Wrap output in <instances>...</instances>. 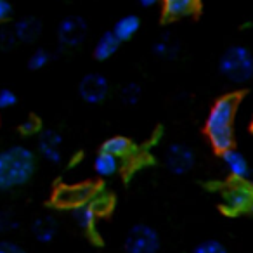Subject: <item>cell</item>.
Instances as JSON below:
<instances>
[{
	"label": "cell",
	"mask_w": 253,
	"mask_h": 253,
	"mask_svg": "<svg viewBox=\"0 0 253 253\" xmlns=\"http://www.w3.org/2000/svg\"><path fill=\"white\" fill-rule=\"evenodd\" d=\"M239 106V97L234 94L217 99L205 120V134L211 148L224 153L234 144V118Z\"/></svg>",
	"instance_id": "obj_1"
},
{
	"label": "cell",
	"mask_w": 253,
	"mask_h": 253,
	"mask_svg": "<svg viewBox=\"0 0 253 253\" xmlns=\"http://www.w3.org/2000/svg\"><path fill=\"white\" fill-rule=\"evenodd\" d=\"M37 156L26 146H11L0 151V191L21 187L32 180Z\"/></svg>",
	"instance_id": "obj_2"
},
{
	"label": "cell",
	"mask_w": 253,
	"mask_h": 253,
	"mask_svg": "<svg viewBox=\"0 0 253 253\" xmlns=\"http://www.w3.org/2000/svg\"><path fill=\"white\" fill-rule=\"evenodd\" d=\"M222 77L234 84H245L253 78V54L245 45H232L218 59Z\"/></svg>",
	"instance_id": "obj_3"
},
{
	"label": "cell",
	"mask_w": 253,
	"mask_h": 253,
	"mask_svg": "<svg viewBox=\"0 0 253 253\" xmlns=\"http://www.w3.org/2000/svg\"><path fill=\"white\" fill-rule=\"evenodd\" d=\"M162 239L155 227L149 224H137L126 232L123 250L125 253H158Z\"/></svg>",
	"instance_id": "obj_4"
},
{
	"label": "cell",
	"mask_w": 253,
	"mask_h": 253,
	"mask_svg": "<svg viewBox=\"0 0 253 253\" xmlns=\"http://www.w3.org/2000/svg\"><path fill=\"white\" fill-rule=\"evenodd\" d=\"M222 208L231 215L253 210V186L248 182H234L222 191Z\"/></svg>",
	"instance_id": "obj_5"
},
{
	"label": "cell",
	"mask_w": 253,
	"mask_h": 253,
	"mask_svg": "<svg viewBox=\"0 0 253 253\" xmlns=\"http://www.w3.org/2000/svg\"><path fill=\"white\" fill-rule=\"evenodd\" d=\"M163 163H165L167 170L173 175H186L194 169L196 155L189 146L182 144V142H173V144L167 146L163 151Z\"/></svg>",
	"instance_id": "obj_6"
},
{
	"label": "cell",
	"mask_w": 253,
	"mask_h": 253,
	"mask_svg": "<svg viewBox=\"0 0 253 253\" xmlns=\"http://www.w3.org/2000/svg\"><path fill=\"white\" fill-rule=\"evenodd\" d=\"M88 33V25L82 16H64L57 25V40L66 49H77L84 43Z\"/></svg>",
	"instance_id": "obj_7"
},
{
	"label": "cell",
	"mask_w": 253,
	"mask_h": 253,
	"mask_svg": "<svg viewBox=\"0 0 253 253\" xmlns=\"http://www.w3.org/2000/svg\"><path fill=\"white\" fill-rule=\"evenodd\" d=\"M78 95L90 106L101 104L109 95V80L101 73H87L78 82Z\"/></svg>",
	"instance_id": "obj_8"
},
{
	"label": "cell",
	"mask_w": 253,
	"mask_h": 253,
	"mask_svg": "<svg viewBox=\"0 0 253 253\" xmlns=\"http://www.w3.org/2000/svg\"><path fill=\"white\" fill-rule=\"evenodd\" d=\"M95 187L92 184H73V186H63L54 194V203L63 208H75L82 203L92 200Z\"/></svg>",
	"instance_id": "obj_9"
},
{
	"label": "cell",
	"mask_w": 253,
	"mask_h": 253,
	"mask_svg": "<svg viewBox=\"0 0 253 253\" xmlns=\"http://www.w3.org/2000/svg\"><path fill=\"white\" fill-rule=\"evenodd\" d=\"M63 135L57 130L52 128H45V130L39 132V141H37V149H39V155L42 156L45 162L57 165L63 160Z\"/></svg>",
	"instance_id": "obj_10"
},
{
	"label": "cell",
	"mask_w": 253,
	"mask_h": 253,
	"mask_svg": "<svg viewBox=\"0 0 253 253\" xmlns=\"http://www.w3.org/2000/svg\"><path fill=\"white\" fill-rule=\"evenodd\" d=\"M222 160H224V165L227 169V172L234 177L236 180H243V182H248L253 186V169L250 167L248 160L245 158L241 151L231 148L227 151L220 153Z\"/></svg>",
	"instance_id": "obj_11"
},
{
	"label": "cell",
	"mask_w": 253,
	"mask_h": 253,
	"mask_svg": "<svg viewBox=\"0 0 253 253\" xmlns=\"http://www.w3.org/2000/svg\"><path fill=\"white\" fill-rule=\"evenodd\" d=\"M57 231H59V224L52 215H40V217L33 218L30 224V232H32L33 239L42 245H49L56 239Z\"/></svg>",
	"instance_id": "obj_12"
},
{
	"label": "cell",
	"mask_w": 253,
	"mask_h": 253,
	"mask_svg": "<svg viewBox=\"0 0 253 253\" xmlns=\"http://www.w3.org/2000/svg\"><path fill=\"white\" fill-rule=\"evenodd\" d=\"M12 30L19 43H33L42 33V23L33 16H28V18L18 19L12 25Z\"/></svg>",
	"instance_id": "obj_13"
},
{
	"label": "cell",
	"mask_w": 253,
	"mask_h": 253,
	"mask_svg": "<svg viewBox=\"0 0 253 253\" xmlns=\"http://www.w3.org/2000/svg\"><path fill=\"white\" fill-rule=\"evenodd\" d=\"M200 0H162L163 16L167 19H182L198 11Z\"/></svg>",
	"instance_id": "obj_14"
},
{
	"label": "cell",
	"mask_w": 253,
	"mask_h": 253,
	"mask_svg": "<svg viewBox=\"0 0 253 253\" xmlns=\"http://www.w3.org/2000/svg\"><path fill=\"white\" fill-rule=\"evenodd\" d=\"M120 45H122V42L116 39V35L111 32V30H109V32H104L101 37H99V40L94 45V50H92L94 59L99 61V63H104V61L111 59V57L118 52Z\"/></svg>",
	"instance_id": "obj_15"
},
{
	"label": "cell",
	"mask_w": 253,
	"mask_h": 253,
	"mask_svg": "<svg viewBox=\"0 0 253 253\" xmlns=\"http://www.w3.org/2000/svg\"><path fill=\"white\" fill-rule=\"evenodd\" d=\"M151 52H153V56L162 61H175L180 54V43L175 37L165 33V35H162L153 43Z\"/></svg>",
	"instance_id": "obj_16"
},
{
	"label": "cell",
	"mask_w": 253,
	"mask_h": 253,
	"mask_svg": "<svg viewBox=\"0 0 253 253\" xmlns=\"http://www.w3.org/2000/svg\"><path fill=\"white\" fill-rule=\"evenodd\" d=\"M141 30V19L135 14H126L123 18H120L118 21L115 23L111 32L116 35V39L120 42H126V40H132Z\"/></svg>",
	"instance_id": "obj_17"
},
{
	"label": "cell",
	"mask_w": 253,
	"mask_h": 253,
	"mask_svg": "<svg viewBox=\"0 0 253 253\" xmlns=\"http://www.w3.org/2000/svg\"><path fill=\"white\" fill-rule=\"evenodd\" d=\"M92 167H94V172L97 173L99 177L108 179V177H113L118 173L120 158H116V156L109 155V153H106V151H99L97 155H95Z\"/></svg>",
	"instance_id": "obj_18"
},
{
	"label": "cell",
	"mask_w": 253,
	"mask_h": 253,
	"mask_svg": "<svg viewBox=\"0 0 253 253\" xmlns=\"http://www.w3.org/2000/svg\"><path fill=\"white\" fill-rule=\"evenodd\" d=\"M71 217H73L75 224H77L80 229L90 231V229H94L97 211L94 210L90 201H87V203H82V205H78V207L71 208Z\"/></svg>",
	"instance_id": "obj_19"
},
{
	"label": "cell",
	"mask_w": 253,
	"mask_h": 253,
	"mask_svg": "<svg viewBox=\"0 0 253 253\" xmlns=\"http://www.w3.org/2000/svg\"><path fill=\"white\" fill-rule=\"evenodd\" d=\"M101 151H106V153H109V155H113V156H116V158L122 160L123 156L130 155L132 144L125 135H113V137L106 139V141L102 142Z\"/></svg>",
	"instance_id": "obj_20"
},
{
	"label": "cell",
	"mask_w": 253,
	"mask_h": 253,
	"mask_svg": "<svg viewBox=\"0 0 253 253\" xmlns=\"http://www.w3.org/2000/svg\"><path fill=\"white\" fill-rule=\"evenodd\" d=\"M141 97H142V88L137 82H126L118 90V99L122 101V104H125V106L139 104Z\"/></svg>",
	"instance_id": "obj_21"
},
{
	"label": "cell",
	"mask_w": 253,
	"mask_h": 253,
	"mask_svg": "<svg viewBox=\"0 0 253 253\" xmlns=\"http://www.w3.org/2000/svg\"><path fill=\"white\" fill-rule=\"evenodd\" d=\"M50 59H52V54L47 49H43V47H40V49L33 50V52L30 54L26 66L32 71H39V70H42V68H45L47 64L50 63Z\"/></svg>",
	"instance_id": "obj_22"
},
{
	"label": "cell",
	"mask_w": 253,
	"mask_h": 253,
	"mask_svg": "<svg viewBox=\"0 0 253 253\" xmlns=\"http://www.w3.org/2000/svg\"><path fill=\"white\" fill-rule=\"evenodd\" d=\"M21 227V220L12 210L0 211V232L2 234H11Z\"/></svg>",
	"instance_id": "obj_23"
},
{
	"label": "cell",
	"mask_w": 253,
	"mask_h": 253,
	"mask_svg": "<svg viewBox=\"0 0 253 253\" xmlns=\"http://www.w3.org/2000/svg\"><path fill=\"white\" fill-rule=\"evenodd\" d=\"M191 253H229V250L218 239H203L194 246Z\"/></svg>",
	"instance_id": "obj_24"
},
{
	"label": "cell",
	"mask_w": 253,
	"mask_h": 253,
	"mask_svg": "<svg viewBox=\"0 0 253 253\" xmlns=\"http://www.w3.org/2000/svg\"><path fill=\"white\" fill-rule=\"evenodd\" d=\"M18 39H16L14 30L11 28H0V50H12L18 45Z\"/></svg>",
	"instance_id": "obj_25"
},
{
	"label": "cell",
	"mask_w": 253,
	"mask_h": 253,
	"mask_svg": "<svg viewBox=\"0 0 253 253\" xmlns=\"http://www.w3.org/2000/svg\"><path fill=\"white\" fill-rule=\"evenodd\" d=\"M90 205L94 207V210L97 211V213H106V211L111 208L113 200L109 198V194H102V193H97V191H95L94 196H92V200H90Z\"/></svg>",
	"instance_id": "obj_26"
},
{
	"label": "cell",
	"mask_w": 253,
	"mask_h": 253,
	"mask_svg": "<svg viewBox=\"0 0 253 253\" xmlns=\"http://www.w3.org/2000/svg\"><path fill=\"white\" fill-rule=\"evenodd\" d=\"M19 132L23 135H33L40 132V122L35 118V116H28L26 120H23L19 123Z\"/></svg>",
	"instance_id": "obj_27"
},
{
	"label": "cell",
	"mask_w": 253,
	"mask_h": 253,
	"mask_svg": "<svg viewBox=\"0 0 253 253\" xmlns=\"http://www.w3.org/2000/svg\"><path fill=\"white\" fill-rule=\"evenodd\" d=\"M18 104V95L11 88H0V111Z\"/></svg>",
	"instance_id": "obj_28"
},
{
	"label": "cell",
	"mask_w": 253,
	"mask_h": 253,
	"mask_svg": "<svg viewBox=\"0 0 253 253\" xmlns=\"http://www.w3.org/2000/svg\"><path fill=\"white\" fill-rule=\"evenodd\" d=\"M0 253H26V250L18 243L4 239V241H0Z\"/></svg>",
	"instance_id": "obj_29"
},
{
	"label": "cell",
	"mask_w": 253,
	"mask_h": 253,
	"mask_svg": "<svg viewBox=\"0 0 253 253\" xmlns=\"http://www.w3.org/2000/svg\"><path fill=\"white\" fill-rule=\"evenodd\" d=\"M12 16V4L9 0H0V23L9 21Z\"/></svg>",
	"instance_id": "obj_30"
},
{
	"label": "cell",
	"mask_w": 253,
	"mask_h": 253,
	"mask_svg": "<svg viewBox=\"0 0 253 253\" xmlns=\"http://www.w3.org/2000/svg\"><path fill=\"white\" fill-rule=\"evenodd\" d=\"M137 2H139V5H141V7H146V9L155 7V5L162 4V0H137Z\"/></svg>",
	"instance_id": "obj_31"
}]
</instances>
